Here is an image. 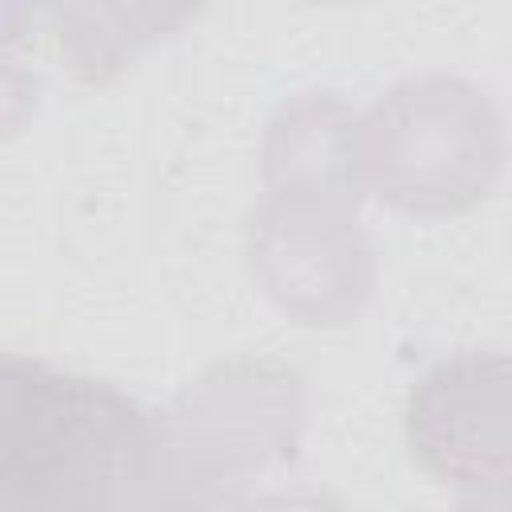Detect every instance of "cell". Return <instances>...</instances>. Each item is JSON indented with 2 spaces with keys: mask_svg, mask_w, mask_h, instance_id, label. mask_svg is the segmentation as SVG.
<instances>
[{
  "mask_svg": "<svg viewBox=\"0 0 512 512\" xmlns=\"http://www.w3.org/2000/svg\"><path fill=\"white\" fill-rule=\"evenodd\" d=\"M456 512H512V484H496V488H472V492H460Z\"/></svg>",
  "mask_w": 512,
  "mask_h": 512,
  "instance_id": "52a82bcc",
  "label": "cell"
},
{
  "mask_svg": "<svg viewBox=\"0 0 512 512\" xmlns=\"http://www.w3.org/2000/svg\"><path fill=\"white\" fill-rule=\"evenodd\" d=\"M404 440L416 468L460 492L512 484V356L464 348L408 392Z\"/></svg>",
  "mask_w": 512,
  "mask_h": 512,
  "instance_id": "5b68a950",
  "label": "cell"
},
{
  "mask_svg": "<svg viewBox=\"0 0 512 512\" xmlns=\"http://www.w3.org/2000/svg\"><path fill=\"white\" fill-rule=\"evenodd\" d=\"M368 192L412 220L472 212L508 160L492 96L448 72L408 76L364 112Z\"/></svg>",
  "mask_w": 512,
  "mask_h": 512,
  "instance_id": "7a4b0ae2",
  "label": "cell"
},
{
  "mask_svg": "<svg viewBox=\"0 0 512 512\" xmlns=\"http://www.w3.org/2000/svg\"><path fill=\"white\" fill-rule=\"evenodd\" d=\"M260 184L264 196L276 200L356 212L368 196L364 112H356L336 92L312 88L288 96L264 128Z\"/></svg>",
  "mask_w": 512,
  "mask_h": 512,
  "instance_id": "8992f818",
  "label": "cell"
},
{
  "mask_svg": "<svg viewBox=\"0 0 512 512\" xmlns=\"http://www.w3.org/2000/svg\"><path fill=\"white\" fill-rule=\"evenodd\" d=\"M256 288L296 324L344 328L376 288V252L356 212L264 196L244 228Z\"/></svg>",
  "mask_w": 512,
  "mask_h": 512,
  "instance_id": "277c9868",
  "label": "cell"
},
{
  "mask_svg": "<svg viewBox=\"0 0 512 512\" xmlns=\"http://www.w3.org/2000/svg\"><path fill=\"white\" fill-rule=\"evenodd\" d=\"M152 436V412L108 380L4 352L0 512H96Z\"/></svg>",
  "mask_w": 512,
  "mask_h": 512,
  "instance_id": "6da1fadb",
  "label": "cell"
},
{
  "mask_svg": "<svg viewBox=\"0 0 512 512\" xmlns=\"http://www.w3.org/2000/svg\"><path fill=\"white\" fill-rule=\"evenodd\" d=\"M304 420L308 388L288 360L232 356L204 368L168 408L152 412V436L188 476L256 492V476L296 460Z\"/></svg>",
  "mask_w": 512,
  "mask_h": 512,
  "instance_id": "3957f363",
  "label": "cell"
},
{
  "mask_svg": "<svg viewBox=\"0 0 512 512\" xmlns=\"http://www.w3.org/2000/svg\"><path fill=\"white\" fill-rule=\"evenodd\" d=\"M272 512H344L320 492H272Z\"/></svg>",
  "mask_w": 512,
  "mask_h": 512,
  "instance_id": "ba28073f",
  "label": "cell"
}]
</instances>
